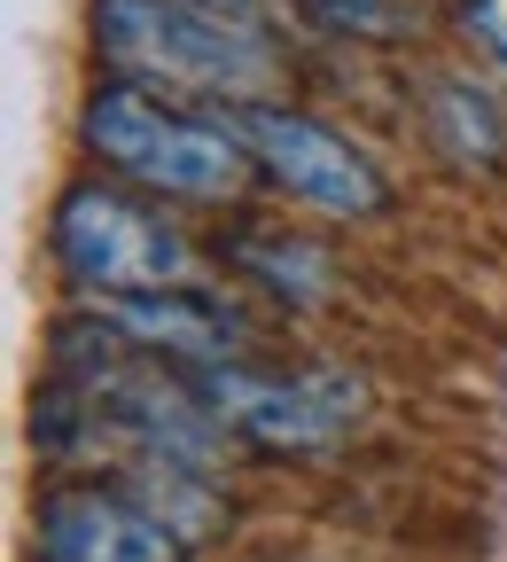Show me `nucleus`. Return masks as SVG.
<instances>
[{"mask_svg":"<svg viewBox=\"0 0 507 562\" xmlns=\"http://www.w3.org/2000/svg\"><path fill=\"white\" fill-rule=\"evenodd\" d=\"M94 47L133 87H188L219 102H266L281 79L273 40L227 0H94Z\"/></svg>","mask_w":507,"mask_h":562,"instance_id":"1","label":"nucleus"},{"mask_svg":"<svg viewBox=\"0 0 507 562\" xmlns=\"http://www.w3.org/2000/svg\"><path fill=\"white\" fill-rule=\"evenodd\" d=\"M79 140H87V157H102V172H117L125 188L157 195V203H243L258 180V157L243 149V133L219 110L211 117L172 110L133 79H110L87 94Z\"/></svg>","mask_w":507,"mask_h":562,"instance_id":"2","label":"nucleus"},{"mask_svg":"<svg viewBox=\"0 0 507 562\" xmlns=\"http://www.w3.org/2000/svg\"><path fill=\"white\" fill-rule=\"evenodd\" d=\"M47 258L87 305L149 297V290H211L203 250L165 220V203L133 195V188H102V180H79L55 195Z\"/></svg>","mask_w":507,"mask_h":562,"instance_id":"3","label":"nucleus"},{"mask_svg":"<svg viewBox=\"0 0 507 562\" xmlns=\"http://www.w3.org/2000/svg\"><path fill=\"white\" fill-rule=\"evenodd\" d=\"M203 406L219 414V430L266 446V453H328L359 430L368 414V383L343 368H305V375H273L250 360H219V368H188Z\"/></svg>","mask_w":507,"mask_h":562,"instance_id":"4","label":"nucleus"},{"mask_svg":"<svg viewBox=\"0 0 507 562\" xmlns=\"http://www.w3.org/2000/svg\"><path fill=\"white\" fill-rule=\"evenodd\" d=\"M219 117L243 133V149L258 157V180H273L289 203L328 211V220H383L391 211V180L375 172V157L343 140L336 125H320L313 110L289 102H219Z\"/></svg>","mask_w":507,"mask_h":562,"instance_id":"5","label":"nucleus"},{"mask_svg":"<svg viewBox=\"0 0 507 562\" xmlns=\"http://www.w3.org/2000/svg\"><path fill=\"white\" fill-rule=\"evenodd\" d=\"M40 562H180L188 547L125 484H63L32 516Z\"/></svg>","mask_w":507,"mask_h":562,"instance_id":"6","label":"nucleus"},{"mask_svg":"<svg viewBox=\"0 0 507 562\" xmlns=\"http://www.w3.org/2000/svg\"><path fill=\"white\" fill-rule=\"evenodd\" d=\"M87 313L110 321L125 344L157 351V360H180V368L243 360V321L227 313L219 290H149V297H110V305H87Z\"/></svg>","mask_w":507,"mask_h":562,"instance_id":"7","label":"nucleus"},{"mask_svg":"<svg viewBox=\"0 0 507 562\" xmlns=\"http://www.w3.org/2000/svg\"><path fill=\"white\" fill-rule=\"evenodd\" d=\"M227 258H235L250 281H266L273 297H289V305H320V297H336V258H328L313 235H289V227H243V235L227 243Z\"/></svg>","mask_w":507,"mask_h":562,"instance_id":"8","label":"nucleus"},{"mask_svg":"<svg viewBox=\"0 0 507 562\" xmlns=\"http://www.w3.org/2000/svg\"><path fill=\"white\" fill-rule=\"evenodd\" d=\"M429 140H438V157H453V165H499V149H507V125H499V110L476 94V87H461V79H438L429 87Z\"/></svg>","mask_w":507,"mask_h":562,"instance_id":"9","label":"nucleus"},{"mask_svg":"<svg viewBox=\"0 0 507 562\" xmlns=\"http://www.w3.org/2000/svg\"><path fill=\"white\" fill-rule=\"evenodd\" d=\"M305 16L351 40H406V0H305Z\"/></svg>","mask_w":507,"mask_h":562,"instance_id":"10","label":"nucleus"},{"mask_svg":"<svg viewBox=\"0 0 507 562\" xmlns=\"http://www.w3.org/2000/svg\"><path fill=\"white\" fill-rule=\"evenodd\" d=\"M461 24H469V40L507 70V0H461Z\"/></svg>","mask_w":507,"mask_h":562,"instance_id":"11","label":"nucleus"}]
</instances>
